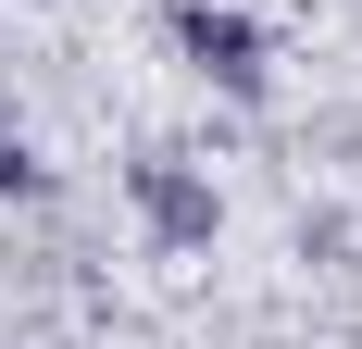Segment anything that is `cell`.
Instances as JSON below:
<instances>
[{
	"mask_svg": "<svg viewBox=\"0 0 362 349\" xmlns=\"http://www.w3.org/2000/svg\"><path fill=\"white\" fill-rule=\"evenodd\" d=\"M125 212H138L150 249H213L225 237V187L200 162H175V150H138V162H125Z\"/></svg>",
	"mask_w": 362,
	"mask_h": 349,
	"instance_id": "obj_2",
	"label": "cell"
},
{
	"mask_svg": "<svg viewBox=\"0 0 362 349\" xmlns=\"http://www.w3.org/2000/svg\"><path fill=\"white\" fill-rule=\"evenodd\" d=\"M0 200H50V162L25 150V125H13V100H0Z\"/></svg>",
	"mask_w": 362,
	"mask_h": 349,
	"instance_id": "obj_3",
	"label": "cell"
},
{
	"mask_svg": "<svg viewBox=\"0 0 362 349\" xmlns=\"http://www.w3.org/2000/svg\"><path fill=\"white\" fill-rule=\"evenodd\" d=\"M163 37H175V63L225 100H262L275 88V37L238 13V0H163Z\"/></svg>",
	"mask_w": 362,
	"mask_h": 349,
	"instance_id": "obj_1",
	"label": "cell"
}]
</instances>
